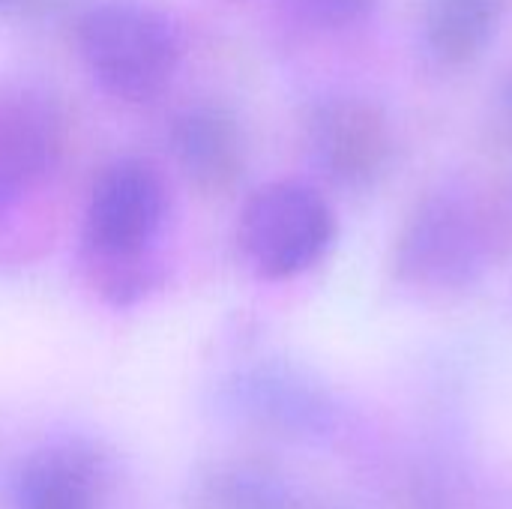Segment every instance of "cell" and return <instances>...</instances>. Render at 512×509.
<instances>
[{
  "label": "cell",
  "mask_w": 512,
  "mask_h": 509,
  "mask_svg": "<svg viewBox=\"0 0 512 509\" xmlns=\"http://www.w3.org/2000/svg\"><path fill=\"white\" fill-rule=\"evenodd\" d=\"M168 144L186 183L204 198L231 195L246 174L240 120L222 105L183 108L171 123Z\"/></svg>",
  "instance_id": "8992f818"
},
{
  "label": "cell",
  "mask_w": 512,
  "mask_h": 509,
  "mask_svg": "<svg viewBox=\"0 0 512 509\" xmlns=\"http://www.w3.org/2000/svg\"><path fill=\"white\" fill-rule=\"evenodd\" d=\"M246 405L270 426L291 432H324L333 423L330 399L291 372H258L246 384Z\"/></svg>",
  "instance_id": "7c38bea8"
},
{
  "label": "cell",
  "mask_w": 512,
  "mask_h": 509,
  "mask_svg": "<svg viewBox=\"0 0 512 509\" xmlns=\"http://www.w3.org/2000/svg\"><path fill=\"white\" fill-rule=\"evenodd\" d=\"M507 0H426L423 45L441 66L474 63L501 33Z\"/></svg>",
  "instance_id": "9c48e42d"
},
{
  "label": "cell",
  "mask_w": 512,
  "mask_h": 509,
  "mask_svg": "<svg viewBox=\"0 0 512 509\" xmlns=\"http://www.w3.org/2000/svg\"><path fill=\"white\" fill-rule=\"evenodd\" d=\"M24 0H0V12H12V9H21Z\"/></svg>",
  "instance_id": "9a60e30c"
},
{
  "label": "cell",
  "mask_w": 512,
  "mask_h": 509,
  "mask_svg": "<svg viewBox=\"0 0 512 509\" xmlns=\"http://www.w3.org/2000/svg\"><path fill=\"white\" fill-rule=\"evenodd\" d=\"M501 126H504V135L512 144V75L507 78L504 90H501Z\"/></svg>",
  "instance_id": "5bb4252c"
},
{
  "label": "cell",
  "mask_w": 512,
  "mask_h": 509,
  "mask_svg": "<svg viewBox=\"0 0 512 509\" xmlns=\"http://www.w3.org/2000/svg\"><path fill=\"white\" fill-rule=\"evenodd\" d=\"M489 231L480 210L456 195L423 198L396 237V276L417 291L456 294L474 288L489 267Z\"/></svg>",
  "instance_id": "3957f363"
},
{
  "label": "cell",
  "mask_w": 512,
  "mask_h": 509,
  "mask_svg": "<svg viewBox=\"0 0 512 509\" xmlns=\"http://www.w3.org/2000/svg\"><path fill=\"white\" fill-rule=\"evenodd\" d=\"M78 51L90 78L120 102H153L180 63L177 27L138 0H102L78 18Z\"/></svg>",
  "instance_id": "6da1fadb"
},
{
  "label": "cell",
  "mask_w": 512,
  "mask_h": 509,
  "mask_svg": "<svg viewBox=\"0 0 512 509\" xmlns=\"http://www.w3.org/2000/svg\"><path fill=\"white\" fill-rule=\"evenodd\" d=\"M78 273L87 291L111 309H132L162 288V264L156 249L105 252L78 246Z\"/></svg>",
  "instance_id": "8fae6325"
},
{
  "label": "cell",
  "mask_w": 512,
  "mask_h": 509,
  "mask_svg": "<svg viewBox=\"0 0 512 509\" xmlns=\"http://www.w3.org/2000/svg\"><path fill=\"white\" fill-rule=\"evenodd\" d=\"M303 144L312 168L342 192L375 189L396 156L390 117L378 102L363 96L318 102L303 123Z\"/></svg>",
  "instance_id": "277c9868"
},
{
  "label": "cell",
  "mask_w": 512,
  "mask_h": 509,
  "mask_svg": "<svg viewBox=\"0 0 512 509\" xmlns=\"http://www.w3.org/2000/svg\"><path fill=\"white\" fill-rule=\"evenodd\" d=\"M336 240V213L309 183L276 180L249 195L237 222L246 267L267 282H285L324 261Z\"/></svg>",
  "instance_id": "7a4b0ae2"
},
{
  "label": "cell",
  "mask_w": 512,
  "mask_h": 509,
  "mask_svg": "<svg viewBox=\"0 0 512 509\" xmlns=\"http://www.w3.org/2000/svg\"><path fill=\"white\" fill-rule=\"evenodd\" d=\"M105 462L84 444H48L15 471V509H96Z\"/></svg>",
  "instance_id": "ba28073f"
},
{
  "label": "cell",
  "mask_w": 512,
  "mask_h": 509,
  "mask_svg": "<svg viewBox=\"0 0 512 509\" xmlns=\"http://www.w3.org/2000/svg\"><path fill=\"white\" fill-rule=\"evenodd\" d=\"M285 6L294 21L306 24L309 30L339 33L363 24L372 15L375 0H285Z\"/></svg>",
  "instance_id": "4fadbf2b"
},
{
  "label": "cell",
  "mask_w": 512,
  "mask_h": 509,
  "mask_svg": "<svg viewBox=\"0 0 512 509\" xmlns=\"http://www.w3.org/2000/svg\"><path fill=\"white\" fill-rule=\"evenodd\" d=\"M60 120L39 99L18 93L0 99V216L54 168Z\"/></svg>",
  "instance_id": "52a82bcc"
},
{
  "label": "cell",
  "mask_w": 512,
  "mask_h": 509,
  "mask_svg": "<svg viewBox=\"0 0 512 509\" xmlns=\"http://www.w3.org/2000/svg\"><path fill=\"white\" fill-rule=\"evenodd\" d=\"M189 509H291L288 486L264 465L210 462L189 477Z\"/></svg>",
  "instance_id": "30bf717a"
},
{
  "label": "cell",
  "mask_w": 512,
  "mask_h": 509,
  "mask_svg": "<svg viewBox=\"0 0 512 509\" xmlns=\"http://www.w3.org/2000/svg\"><path fill=\"white\" fill-rule=\"evenodd\" d=\"M168 213V189L147 159H114L90 186L78 246L105 252L153 249Z\"/></svg>",
  "instance_id": "5b68a950"
}]
</instances>
